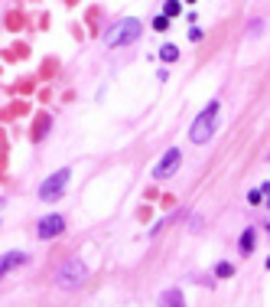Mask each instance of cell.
Returning a JSON list of instances; mask_svg holds the SVG:
<instances>
[{
	"label": "cell",
	"mask_w": 270,
	"mask_h": 307,
	"mask_svg": "<svg viewBox=\"0 0 270 307\" xmlns=\"http://www.w3.org/2000/svg\"><path fill=\"white\" fill-rule=\"evenodd\" d=\"M215 127H218V102H212L209 108H205L199 118L192 121L189 137H192V144H209L212 137H215Z\"/></svg>",
	"instance_id": "obj_1"
},
{
	"label": "cell",
	"mask_w": 270,
	"mask_h": 307,
	"mask_svg": "<svg viewBox=\"0 0 270 307\" xmlns=\"http://www.w3.org/2000/svg\"><path fill=\"white\" fill-rule=\"evenodd\" d=\"M137 36H140V20H134V16H124V20H117V23L111 26L108 33H104V43H108L111 49H117V46H131Z\"/></svg>",
	"instance_id": "obj_2"
},
{
	"label": "cell",
	"mask_w": 270,
	"mask_h": 307,
	"mask_svg": "<svg viewBox=\"0 0 270 307\" xmlns=\"http://www.w3.org/2000/svg\"><path fill=\"white\" fill-rule=\"evenodd\" d=\"M88 278V268H85V261H78V258H72V261H65V265L59 268V275H55V284H59L62 291H75L78 284Z\"/></svg>",
	"instance_id": "obj_3"
},
{
	"label": "cell",
	"mask_w": 270,
	"mask_h": 307,
	"mask_svg": "<svg viewBox=\"0 0 270 307\" xmlns=\"http://www.w3.org/2000/svg\"><path fill=\"white\" fill-rule=\"evenodd\" d=\"M65 186H69V167H62V170H55L49 180H43L39 199H43V203H55L59 196H65Z\"/></svg>",
	"instance_id": "obj_4"
},
{
	"label": "cell",
	"mask_w": 270,
	"mask_h": 307,
	"mask_svg": "<svg viewBox=\"0 0 270 307\" xmlns=\"http://www.w3.org/2000/svg\"><path fill=\"white\" fill-rule=\"evenodd\" d=\"M179 160H182L179 147H170V150H166V154L160 157V164L153 167V177H156V180H170V177L179 170Z\"/></svg>",
	"instance_id": "obj_5"
},
{
	"label": "cell",
	"mask_w": 270,
	"mask_h": 307,
	"mask_svg": "<svg viewBox=\"0 0 270 307\" xmlns=\"http://www.w3.org/2000/svg\"><path fill=\"white\" fill-rule=\"evenodd\" d=\"M65 232V219L62 216H43L36 226V236L39 239H52V236H62Z\"/></svg>",
	"instance_id": "obj_6"
},
{
	"label": "cell",
	"mask_w": 270,
	"mask_h": 307,
	"mask_svg": "<svg viewBox=\"0 0 270 307\" xmlns=\"http://www.w3.org/2000/svg\"><path fill=\"white\" fill-rule=\"evenodd\" d=\"M26 261H30V255H26V252H7V255H3V261H0V268H3V271H13L16 265H26Z\"/></svg>",
	"instance_id": "obj_7"
},
{
	"label": "cell",
	"mask_w": 270,
	"mask_h": 307,
	"mask_svg": "<svg viewBox=\"0 0 270 307\" xmlns=\"http://www.w3.org/2000/svg\"><path fill=\"white\" fill-rule=\"evenodd\" d=\"M238 252H241V255H251V252H254V229H244V232H241Z\"/></svg>",
	"instance_id": "obj_8"
},
{
	"label": "cell",
	"mask_w": 270,
	"mask_h": 307,
	"mask_svg": "<svg viewBox=\"0 0 270 307\" xmlns=\"http://www.w3.org/2000/svg\"><path fill=\"white\" fill-rule=\"evenodd\" d=\"M160 59H163V62H176V59H179V46H173V43H163Z\"/></svg>",
	"instance_id": "obj_9"
},
{
	"label": "cell",
	"mask_w": 270,
	"mask_h": 307,
	"mask_svg": "<svg viewBox=\"0 0 270 307\" xmlns=\"http://www.w3.org/2000/svg\"><path fill=\"white\" fill-rule=\"evenodd\" d=\"M264 196H267V189H264V186H257V189H251V193H247V203H251V206H257V203H264Z\"/></svg>",
	"instance_id": "obj_10"
},
{
	"label": "cell",
	"mask_w": 270,
	"mask_h": 307,
	"mask_svg": "<svg viewBox=\"0 0 270 307\" xmlns=\"http://www.w3.org/2000/svg\"><path fill=\"white\" fill-rule=\"evenodd\" d=\"M160 304H182V294H179V291H166V294H160Z\"/></svg>",
	"instance_id": "obj_11"
},
{
	"label": "cell",
	"mask_w": 270,
	"mask_h": 307,
	"mask_svg": "<svg viewBox=\"0 0 270 307\" xmlns=\"http://www.w3.org/2000/svg\"><path fill=\"white\" fill-rule=\"evenodd\" d=\"M179 10H182V3H179V0H166V3H163V13H166V16H176Z\"/></svg>",
	"instance_id": "obj_12"
},
{
	"label": "cell",
	"mask_w": 270,
	"mask_h": 307,
	"mask_svg": "<svg viewBox=\"0 0 270 307\" xmlns=\"http://www.w3.org/2000/svg\"><path fill=\"white\" fill-rule=\"evenodd\" d=\"M153 30H156V33H166V30H170V16H166V13H163V16H153Z\"/></svg>",
	"instance_id": "obj_13"
},
{
	"label": "cell",
	"mask_w": 270,
	"mask_h": 307,
	"mask_svg": "<svg viewBox=\"0 0 270 307\" xmlns=\"http://www.w3.org/2000/svg\"><path fill=\"white\" fill-rule=\"evenodd\" d=\"M215 275H218V278H231V275H234V268L228 265V261H218V265H215Z\"/></svg>",
	"instance_id": "obj_14"
},
{
	"label": "cell",
	"mask_w": 270,
	"mask_h": 307,
	"mask_svg": "<svg viewBox=\"0 0 270 307\" xmlns=\"http://www.w3.org/2000/svg\"><path fill=\"white\" fill-rule=\"evenodd\" d=\"M189 40H192V43L202 40V30H199V26H192V30H189Z\"/></svg>",
	"instance_id": "obj_15"
},
{
	"label": "cell",
	"mask_w": 270,
	"mask_h": 307,
	"mask_svg": "<svg viewBox=\"0 0 270 307\" xmlns=\"http://www.w3.org/2000/svg\"><path fill=\"white\" fill-rule=\"evenodd\" d=\"M264 189H267V206H270V183H267V186H264Z\"/></svg>",
	"instance_id": "obj_16"
},
{
	"label": "cell",
	"mask_w": 270,
	"mask_h": 307,
	"mask_svg": "<svg viewBox=\"0 0 270 307\" xmlns=\"http://www.w3.org/2000/svg\"><path fill=\"white\" fill-rule=\"evenodd\" d=\"M267 271H270V258H267Z\"/></svg>",
	"instance_id": "obj_17"
},
{
	"label": "cell",
	"mask_w": 270,
	"mask_h": 307,
	"mask_svg": "<svg viewBox=\"0 0 270 307\" xmlns=\"http://www.w3.org/2000/svg\"><path fill=\"white\" fill-rule=\"evenodd\" d=\"M185 3H195V0H185Z\"/></svg>",
	"instance_id": "obj_18"
},
{
	"label": "cell",
	"mask_w": 270,
	"mask_h": 307,
	"mask_svg": "<svg viewBox=\"0 0 270 307\" xmlns=\"http://www.w3.org/2000/svg\"><path fill=\"white\" fill-rule=\"evenodd\" d=\"M267 229H270V226H267Z\"/></svg>",
	"instance_id": "obj_19"
}]
</instances>
